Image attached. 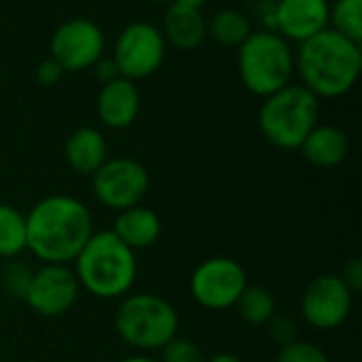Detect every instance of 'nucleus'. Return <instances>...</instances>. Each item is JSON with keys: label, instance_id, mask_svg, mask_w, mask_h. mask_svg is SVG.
Masks as SVG:
<instances>
[{"label": "nucleus", "instance_id": "nucleus-23", "mask_svg": "<svg viewBox=\"0 0 362 362\" xmlns=\"http://www.w3.org/2000/svg\"><path fill=\"white\" fill-rule=\"evenodd\" d=\"M32 274H34V269H30L28 265H23L19 261H11L0 272V284L4 286V291L11 297L23 301L25 299V293H28V286L32 282Z\"/></svg>", "mask_w": 362, "mask_h": 362}, {"label": "nucleus", "instance_id": "nucleus-27", "mask_svg": "<svg viewBox=\"0 0 362 362\" xmlns=\"http://www.w3.org/2000/svg\"><path fill=\"white\" fill-rule=\"evenodd\" d=\"M344 284L352 291V295H358L362 288V263L361 259H350L339 276Z\"/></svg>", "mask_w": 362, "mask_h": 362}, {"label": "nucleus", "instance_id": "nucleus-18", "mask_svg": "<svg viewBox=\"0 0 362 362\" xmlns=\"http://www.w3.org/2000/svg\"><path fill=\"white\" fill-rule=\"evenodd\" d=\"M208 34V23L197 8L170 4L163 19V38H168L176 49L191 51L197 49Z\"/></svg>", "mask_w": 362, "mask_h": 362}, {"label": "nucleus", "instance_id": "nucleus-17", "mask_svg": "<svg viewBox=\"0 0 362 362\" xmlns=\"http://www.w3.org/2000/svg\"><path fill=\"white\" fill-rule=\"evenodd\" d=\"M64 155L68 165L85 176H93L102 163L108 159V146L102 132L93 127H78L74 129L64 146Z\"/></svg>", "mask_w": 362, "mask_h": 362}, {"label": "nucleus", "instance_id": "nucleus-34", "mask_svg": "<svg viewBox=\"0 0 362 362\" xmlns=\"http://www.w3.org/2000/svg\"><path fill=\"white\" fill-rule=\"evenodd\" d=\"M0 320H2V312H0Z\"/></svg>", "mask_w": 362, "mask_h": 362}, {"label": "nucleus", "instance_id": "nucleus-28", "mask_svg": "<svg viewBox=\"0 0 362 362\" xmlns=\"http://www.w3.org/2000/svg\"><path fill=\"white\" fill-rule=\"evenodd\" d=\"M62 74H64V70H62L51 57L45 59V62H40V64L36 66V81H38L40 85H45V87L55 85V83L62 78Z\"/></svg>", "mask_w": 362, "mask_h": 362}, {"label": "nucleus", "instance_id": "nucleus-2", "mask_svg": "<svg viewBox=\"0 0 362 362\" xmlns=\"http://www.w3.org/2000/svg\"><path fill=\"white\" fill-rule=\"evenodd\" d=\"M301 85L320 98H341L358 81L362 70L361 42L327 28L299 45L295 55Z\"/></svg>", "mask_w": 362, "mask_h": 362}, {"label": "nucleus", "instance_id": "nucleus-9", "mask_svg": "<svg viewBox=\"0 0 362 362\" xmlns=\"http://www.w3.org/2000/svg\"><path fill=\"white\" fill-rule=\"evenodd\" d=\"M91 187L104 208L121 212L142 202L148 191V172L132 157L106 159L91 176Z\"/></svg>", "mask_w": 362, "mask_h": 362}, {"label": "nucleus", "instance_id": "nucleus-7", "mask_svg": "<svg viewBox=\"0 0 362 362\" xmlns=\"http://www.w3.org/2000/svg\"><path fill=\"white\" fill-rule=\"evenodd\" d=\"M165 57V38L157 25L134 21L121 30L115 42L112 62L123 78L138 81L155 74Z\"/></svg>", "mask_w": 362, "mask_h": 362}, {"label": "nucleus", "instance_id": "nucleus-30", "mask_svg": "<svg viewBox=\"0 0 362 362\" xmlns=\"http://www.w3.org/2000/svg\"><path fill=\"white\" fill-rule=\"evenodd\" d=\"M204 362H242V361H240V356H235V354H229V352H221V354H214V356L206 358Z\"/></svg>", "mask_w": 362, "mask_h": 362}, {"label": "nucleus", "instance_id": "nucleus-6", "mask_svg": "<svg viewBox=\"0 0 362 362\" xmlns=\"http://www.w3.org/2000/svg\"><path fill=\"white\" fill-rule=\"evenodd\" d=\"M178 314L153 293L125 295L115 314L117 335L138 352H157L178 335Z\"/></svg>", "mask_w": 362, "mask_h": 362}, {"label": "nucleus", "instance_id": "nucleus-21", "mask_svg": "<svg viewBox=\"0 0 362 362\" xmlns=\"http://www.w3.org/2000/svg\"><path fill=\"white\" fill-rule=\"evenodd\" d=\"M25 250V214L0 204V259H15Z\"/></svg>", "mask_w": 362, "mask_h": 362}, {"label": "nucleus", "instance_id": "nucleus-1", "mask_svg": "<svg viewBox=\"0 0 362 362\" xmlns=\"http://www.w3.org/2000/svg\"><path fill=\"white\" fill-rule=\"evenodd\" d=\"M91 235V210L70 195H47L25 214V250L42 263L70 265Z\"/></svg>", "mask_w": 362, "mask_h": 362}, {"label": "nucleus", "instance_id": "nucleus-15", "mask_svg": "<svg viewBox=\"0 0 362 362\" xmlns=\"http://www.w3.org/2000/svg\"><path fill=\"white\" fill-rule=\"evenodd\" d=\"M127 248L144 250L151 248L161 235V218L146 206L138 204L134 208L117 212L115 225L110 229Z\"/></svg>", "mask_w": 362, "mask_h": 362}, {"label": "nucleus", "instance_id": "nucleus-8", "mask_svg": "<svg viewBox=\"0 0 362 362\" xmlns=\"http://www.w3.org/2000/svg\"><path fill=\"white\" fill-rule=\"evenodd\" d=\"M248 286L244 267L229 257H212L202 261L191 274V297L206 310L221 312L233 308L242 291Z\"/></svg>", "mask_w": 362, "mask_h": 362}, {"label": "nucleus", "instance_id": "nucleus-12", "mask_svg": "<svg viewBox=\"0 0 362 362\" xmlns=\"http://www.w3.org/2000/svg\"><path fill=\"white\" fill-rule=\"evenodd\" d=\"M78 291V280L68 265L42 263V267L32 274V282L23 301L38 316L57 318L74 308Z\"/></svg>", "mask_w": 362, "mask_h": 362}, {"label": "nucleus", "instance_id": "nucleus-16", "mask_svg": "<svg viewBox=\"0 0 362 362\" xmlns=\"http://www.w3.org/2000/svg\"><path fill=\"white\" fill-rule=\"evenodd\" d=\"M303 157L316 168H337L350 153V140L344 129L335 125H316L299 146Z\"/></svg>", "mask_w": 362, "mask_h": 362}, {"label": "nucleus", "instance_id": "nucleus-14", "mask_svg": "<svg viewBox=\"0 0 362 362\" xmlns=\"http://www.w3.org/2000/svg\"><path fill=\"white\" fill-rule=\"evenodd\" d=\"M98 117L110 129L129 127L140 112V91L134 81L117 76L102 85L98 93Z\"/></svg>", "mask_w": 362, "mask_h": 362}, {"label": "nucleus", "instance_id": "nucleus-11", "mask_svg": "<svg viewBox=\"0 0 362 362\" xmlns=\"http://www.w3.org/2000/svg\"><path fill=\"white\" fill-rule=\"evenodd\" d=\"M354 295L344 284L339 276L327 274L314 278L303 297H301V314L312 329L333 331L341 327L352 312Z\"/></svg>", "mask_w": 362, "mask_h": 362}, {"label": "nucleus", "instance_id": "nucleus-22", "mask_svg": "<svg viewBox=\"0 0 362 362\" xmlns=\"http://www.w3.org/2000/svg\"><path fill=\"white\" fill-rule=\"evenodd\" d=\"M329 28L354 42H362V0H335L329 6Z\"/></svg>", "mask_w": 362, "mask_h": 362}, {"label": "nucleus", "instance_id": "nucleus-32", "mask_svg": "<svg viewBox=\"0 0 362 362\" xmlns=\"http://www.w3.org/2000/svg\"><path fill=\"white\" fill-rule=\"evenodd\" d=\"M119 362H159L146 354H134V356H127V358H121Z\"/></svg>", "mask_w": 362, "mask_h": 362}, {"label": "nucleus", "instance_id": "nucleus-10", "mask_svg": "<svg viewBox=\"0 0 362 362\" xmlns=\"http://www.w3.org/2000/svg\"><path fill=\"white\" fill-rule=\"evenodd\" d=\"M51 59L64 72H83L95 66L104 53V32L85 17L64 21L49 42Z\"/></svg>", "mask_w": 362, "mask_h": 362}, {"label": "nucleus", "instance_id": "nucleus-13", "mask_svg": "<svg viewBox=\"0 0 362 362\" xmlns=\"http://www.w3.org/2000/svg\"><path fill=\"white\" fill-rule=\"evenodd\" d=\"M329 0H278L274 4V30L301 45L329 28Z\"/></svg>", "mask_w": 362, "mask_h": 362}, {"label": "nucleus", "instance_id": "nucleus-20", "mask_svg": "<svg viewBox=\"0 0 362 362\" xmlns=\"http://www.w3.org/2000/svg\"><path fill=\"white\" fill-rule=\"evenodd\" d=\"M210 36L223 47H240L250 36V23L238 8H221L208 25Z\"/></svg>", "mask_w": 362, "mask_h": 362}, {"label": "nucleus", "instance_id": "nucleus-35", "mask_svg": "<svg viewBox=\"0 0 362 362\" xmlns=\"http://www.w3.org/2000/svg\"><path fill=\"white\" fill-rule=\"evenodd\" d=\"M0 272H2V265H0Z\"/></svg>", "mask_w": 362, "mask_h": 362}, {"label": "nucleus", "instance_id": "nucleus-29", "mask_svg": "<svg viewBox=\"0 0 362 362\" xmlns=\"http://www.w3.org/2000/svg\"><path fill=\"white\" fill-rule=\"evenodd\" d=\"M93 70H95L98 78L102 81V85L108 83V81H112V78H117V76H121L119 70H117V66H115V62L112 59H104V57L95 62Z\"/></svg>", "mask_w": 362, "mask_h": 362}, {"label": "nucleus", "instance_id": "nucleus-25", "mask_svg": "<svg viewBox=\"0 0 362 362\" xmlns=\"http://www.w3.org/2000/svg\"><path fill=\"white\" fill-rule=\"evenodd\" d=\"M278 362H331L327 352L320 350L314 344L308 341H291L286 346H282L280 354H278Z\"/></svg>", "mask_w": 362, "mask_h": 362}, {"label": "nucleus", "instance_id": "nucleus-26", "mask_svg": "<svg viewBox=\"0 0 362 362\" xmlns=\"http://www.w3.org/2000/svg\"><path fill=\"white\" fill-rule=\"evenodd\" d=\"M267 325H269V335H272V339H274L276 344L286 346V344L295 341V337H297V329H295V322H293L288 316H280V314H276Z\"/></svg>", "mask_w": 362, "mask_h": 362}, {"label": "nucleus", "instance_id": "nucleus-24", "mask_svg": "<svg viewBox=\"0 0 362 362\" xmlns=\"http://www.w3.org/2000/svg\"><path fill=\"white\" fill-rule=\"evenodd\" d=\"M206 356L202 348L187 339V337H174L161 348V361L159 362H204Z\"/></svg>", "mask_w": 362, "mask_h": 362}, {"label": "nucleus", "instance_id": "nucleus-4", "mask_svg": "<svg viewBox=\"0 0 362 362\" xmlns=\"http://www.w3.org/2000/svg\"><path fill=\"white\" fill-rule=\"evenodd\" d=\"M238 70L244 87L261 98L286 87L295 72V53L276 30L250 32L238 47Z\"/></svg>", "mask_w": 362, "mask_h": 362}, {"label": "nucleus", "instance_id": "nucleus-31", "mask_svg": "<svg viewBox=\"0 0 362 362\" xmlns=\"http://www.w3.org/2000/svg\"><path fill=\"white\" fill-rule=\"evenodd\" d=\"M174 4H180V6H189V8L202 11V6L206 4V0H174Z\"/></svg>", "mask_w": 362, "mask_h": 362}, {"label": "nucleus", "instance_id": "nucleus-3", "mask_svg": "<svg viewBox=\"0 0 362 362\" xmlns=\"http://www.w3.org/2000/svg\"><path fill=\"white\" fill-rule=\"evenodd\" d=\"M72 263L78 286L98 299L129 295L138 276L136 252L112 231H93Z\"/></svg>", "mask_w": 362, "mask_h": 362}, {"label": "nucleus", "instance_id": "nucleus-5", "mask_svg": "<svg viewBox=\"0 0 362 362\" xmlns=\"http://www.w3.org/2000/svg\"><path fill=\"white\" fill-rule=\"evenodd\" d=\"M318 98L301 83H288L265 98L259 110V127L274 146L295 151L318 125Z\"/></svg>", "mask_w": 362, "mask_h": 362}, {"label": "nucleus", "instance_id": "nucleus-19", "mask_svg": "<svg viewBox=\"0 0 362 362\" xmlns=\"http://www.w3.org/2000/svg\"><path fill=\"white\" fill-rule=\"evenodd\" d=\"M233 308L238 310V316L252 327L267 325L278 314L272 291L263 286H246Z\"/></svg>", "mask_w": 362, "mask_h": 362}, {"label": "nucleus", "instance_id": "nucleus-33", "mask_svg": "<svg viewBox=\"0 0 362 362\" xmlns=\"http://www.w3.org/2000/svg\"><path fill=\"white\" fill-rule=\"evenodd\" d=\"M153 2H168V4H172L174 0H153Z\"/></svg>", "mask_w": 362, "mask_h": 362}]
</instances>
